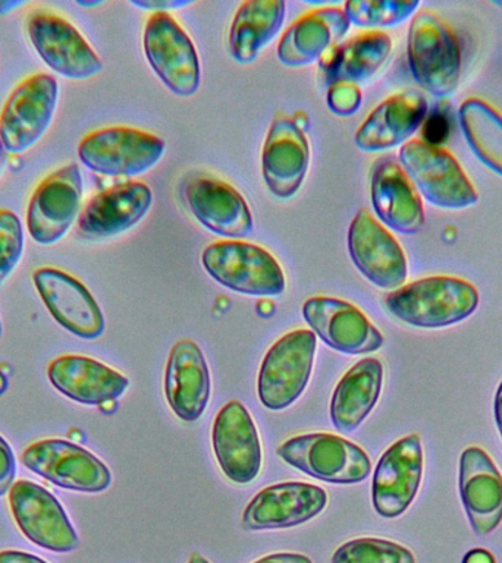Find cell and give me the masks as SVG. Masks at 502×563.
<instances>
[{"mask_svg": "<svg viewBox=\"0 0 502 563\" xmlns=\"http://www.w3.org/2000/svg\"><path fill=\"white\" fill-rule=\"evenodd\" d=\"M479 292L469 280L430 276L392 290L385 297L390 314L417 329H444L469 319L479 307Z\"/></svg>", "mask_w": 502, "mask_h": 563, "instance_id": "1", "label": "cell"}, {"mask_svg": "<svg viewBox=\"0 0 502 563\" xmlns=\"http://www.w3.org/2000/svg\"><path fill=\"white\" fill-rule=\"evenodd\" d=\"M407 60L414 81L426 92L445 99L460 84L462 56L456 31L430 9L414 13L410 22Z\"/></svg>", "mask_w": 502, "mask_h": 563, "instance_id": "2", "label": "cell"}, {"mask_svg": "<svg viewBox=\"0 0 502 563\" xmlns=\"http://www.w3.org/2000/svg\"><path fill=\"white\" fill-rule=\"evenodd\" d=\"M399 158L401 167L429 205L452 211L478 205V189L447 148L412 140L401 145Z\"/></svg>", "mask_w": 502, "mask_h": 563, "instance_id": "3", "label": "cell"}, {"mask_svg": "<svg viewBox=\"0 0 502 563\" xmlns=\"http://www.w3.org/2000/svg\"><path fill=\"white\" fill-rule=\"evenodd\" d=\"M205 271L225 288L251 297L284 294L285 275L269 251L242 241H219L201 254Z\"/></svg>", "mask_w": 502, "mask_h": 563, "instance_id": "4", "label": "cell"}, {"mask_svg": "<svg viewBox=\"0 0 502 563\" xmlns=\"http://www.w3.org/2000/svg\"><path fill=\"white\" fill-rule=\"evenodd\" d=\"M276 452L282 461L295 470L326 483H361L372 471L368 453L341 435H295L282 443Z\"/></svg>", "mask_w": 502, "mask_h": 563, "instance_id": "5", "label": "cell"}, {"mask_svg": "<svg viewBox=\"0 0 502 563\" xmlns=\"http://www.w3.org/2000/svg\"><path fill=\"white\" fill-rule=\"evenodd\" d=\"M165 141L130 126H109L90 132L78 144L83 165L103 176H139L156 166Z\"/></svg>", "mask_w": 502, "mask_h": 563, "instance_id": "6", "label": "cell"}, {"mask_svg": "<svg viewBox=\"0 0 502 563\" xmlns=\"http://www.w3.org/2000/svg\"><path fill=\"white\" fill-rule=\"evenodd\" d=\"M317 346L312 330H294L273 343L263 358L258 394L263 407L282 411L302 396L310 380Z\"/></svg>", "mask_w": 502, "mask_h": 563, "instance_id": "7", "label": "cell"}, {"mask_svg": "<svg viewBox=\"0 0 502 563\" xmlns=\"http://www.w3.org/2000/svg\"><path fill=\"white\" fill-rule=\"evenodd\" d=\"M59 86L48 74L22 79L0 112V141L8 153L21 154L33 148L46 134L55 117Z\"/></svg>", "mask_w": 502, "mask_h": 563, "instance_id": "8", "label": "cell"}, {"mask_svg": "<svg viewBox=\"0 0 502 563\" xmlns=\"http://www.w3.org/2000/svg\"><path fill=\"white\" fill-rule=\"evenodd\" d=\"M26 35L44 64L61 77L84 81L103 70L100 57L66 18L35 9L26 18Z\"/></svg>", "mask_w": 502, "mask_h": 563, "instance_id": "9", "label": "cell"}, {"mask_svg": "<svg viewBox=\"0 0 502 563\" xmlns=\"http://www.w3.org/2000/svg\"><path fill=\"white\" fill-rule=\"evenodd\" d=\"M145 57L154 73L175 96L192 97L201 81L200 60L193 40L166 12H154L143 35Z\"/></svg>", "mask_w": 502, "mask_h": 563, "instance_id": "10", "label": "cell"}, {"mask_svg": "<svg viewBox=\"0 0 502 563\" xmlns=\"http://www.w3.org/2000/svg\"><path fill=\"white\" fill-rule=\"evenodd\" d=\"M22 465L66 490L101 493L112 484L108 466L87 449L68 440L46 439L22 452Z\"/></svg>", "mask_w": 502, "mask_h": 563, "instance_id": "11", "label": "cell"}, {"mask_svg": "<svg viewBox=\"0 0 502 563\" xmlns=\"http://www.w3.org/2000/svg\"><path fill=\"white\" fill-rule=\"evenodd\" d=\"M8 495L13 521L31 543L53 553L78 549L77 531L51 492L29 479H20Z\"/></svg>", "mask_w": 502, "mask_h": 563, "instance_id": "12", "label": "cell"}, {"mask_svg": "<svg viewBox=\"0 0 502 563\" xmlns=\"http://www.w3.org/2000/svg\"><path fill=\"white\" fill-rule=\"evenodd\" d=\"M83 176L69 163L46 176L34 189L26 209V229L37 244L59 242L81 213Z\"/></svg>", "mask_w": 502, "mask_h": 563, "instance_id": "13", "label": "cell"}, {"mask_svg": "<svg viewBox=\"0 0 502 563\" xmlns=\"http://www.w3.org/2000/svg\"><path fill=\"white\" fill-rule=\"evenodd\" d=\"M351 262L378 288L395 290L408 276L407 255L403 246L369 210L357 211L348 229Z\"/></svg>", "mask_w": 502, "mask_h": 563, "instance_id": "14", "label": "cell"}, {"mask_svg": "<svg viewBox=\"0 0 502 563\" xmlns=\"http://www.w3.org/2000/svg\"><path fill=\"white\" fill-rule=\"evenodd\" d=\"M425 468L421 435L408 434L388 448L373 473L372 504L381 517L399 518L416 499Z\"/></svg>", "mask_w": 502, "mask_h": 563, "instance_id": "15", "label": "cell"}, {"mask_svg": "<svg viewBox=\"0 0 502 563\" xmlns=\"http://www.w3.org/2000/svg\"><path fill=\"white\" fill-rule=\"evenodd\" d=\"M33 280L44 306L62 328L86 341L105 333L103 312L77 277L61 268L40 267Z\"/></svg>", "mask_w": 502, "mask_h": 563, "instance_id": "16", "label": "cell"}, {"mask_svg": "<svg viewBox=\"0 0 502 563\" xmlns=\"http://www.w3.org/2000/svg\"><path fill=\"white\" fill-rule=\"evenodd\" d=\"M328 493L315 484L286 482L260 490L242 514L247 531L282 530L302 526L324 512Z\"/></svg>", "mask_w": 502, "mask_h": 563, "instance_id": "17", "label": "cell"}, {"mask_svg": "<svg viewBox=\"0 0 502 563\" xmlns=\"http://www.w3.org/2000/svg\"><path fill=\"white\" fill-rule=\"evenodd\" d=\"M211 446L225 477L236 484L254 482L262 470V444L253 417L238 400L225 405L215 418Z\"/></svg>", "mask_w": 502, "mask_h": 563, "instance_id": "18", "label": "cell"}, {"mask_svg": "<svg viewBox=\"0 0 502 563\" xmlns=\"http://www.w3.org/2000/svg\"><path fill=\"white\" fill-rule=\"evenodd\" d=\"M303 317L316 336L342 354H368L381 350L383 345V334L364 312L342 299H307L303 306Z\"/></svg>", "mask_w": 502, "mask_h": 563, "instance_id": "19", "label": "cell"}, {"mask_svg": "<svg viewBox=\"0 0 502 563\" xmlns=\"http://www.w3.org/2000/svg\"><path fill=\"white\" fill-rule=\"evenodd\" d=\"M370 198L379 222L386 229L401 235H416L425 227L421 194L394 157L385 156L374 162Z\"/></svg>", "mask_w": 502, "mask_h": 563, "instance_id": "20", "label": "cell"}, {"mask_svg": "<svg viewBox=\"0 0 502 563\" xmlns=\"http://www.w3.org/2000/svg\"><path fill=\"white\" fill-rule=\"evenodd\" d=\"M189 211L215 235L241 241L253 233V216L244 197L223 180L197 176L184 188Z\"/></svg>", "mask_w": 502, "mask_h": 563, "instance_id": "21", "label": "cell"}, {"mask_svg": "<svg viewBox=\"0 0 502 563\" xmlns=\"http://www.w3.org/2000/svg\"><path fill=\"white\" fill-rule=\"evenodd\" d=\"M429 103L425 95L405 90L388 97L356 132L357 148L365 153L386 152L404 145L425 123Z\"/></svg>", "mask_w": 502, "mask_h": 563, "instance_id": "22", "label": "cell"}, {"mask_svg": "<svg viewBox=\"0 0 502 563\" xmlns=\"http://www.w3.org/2000/svg\"><path fill=\"white\" fill-rule=\"evenodd\" d=\"M153 192L143 183L114 185L92 197L78 218V232L87 240H106L130 231L149 213Z\"/></svg>", "mask_w": 502, "mask_h": 563, "instance_id": "23", "label": "cell"}, {"mask_svg": "<svg viewBox=\"0 0 502 563\" xmlns=\"http://www.w3.org/2000/svg\"><path fill=\"white\" fill-rule=\"evenodd\" d=\"M310 163V147L302 128L288 117L273 119L262 154L263 179L277 198H291L302 188Z\"/></svg>", "mask_w": 502, "mask_h": 563, "instance_id": "24", "label": "cell"}, {"mask_svg": "<svg viewBox=\"0 0 502 563\" xmlns=\"http://www.w3.org/2000/svg\"><path fill=\"white\" fill-rule=\"evenodd\" d=\"M458 486L476 534H491L502 521V475L482 448L470 446L462 451Z\"/></svg>", "mask_w": 502, "mask_h": 563, "instance_id": "25", "label": "cell"}, {"mask_svg": "<svg viewBox=\"0 0 502 563\" xmlns=\"http://www.w3.org/2000/svg\"><path fill=\"white\" fill-rule=\"evenodd\" d=\"M210 372L196 342L183 339L172 346L165 372V396L175 416L197 421L209 405Z\"/></svg>", "mask_w": 502, "mask_h": 563, "instance_id": "26", "label": "cell"}, {"mask_svg": "<svg viewBox=\"0 0 502 563\" xmlns=\"http://www.w3.org/2000/svg\"><path fill=\"white\" fill-rule=\"evenodd\" d=\"M48 382L66 398L103 407L126 394L130 380L117 369L83 355H62L47 368Z\"/></svg>", "mask_w": 502, "mask_h": 563, "instance_id": "27", "label": "cell"}, {"mask_svg": "<svg viewBox=\"0 0 502 563\" xmlns=\"http://www.w3.org/2000/svg\"><path fill=\"white\" fill-rule=\"evenodd\" d=\"M350 21L338 8H321L298 18L277 44V59L290 68H302L335 47L350 30Z\"/></svg>", "mask_w": 502, "mask_h": 563, "instance_id": "28", "label": "cell"}, {"mask_svg": "<svg viewBox=\"0 0 502 563\" xmlns=\"http://www.w3.org/2000/svg\"><path fill=\"white\" fill-rule=\"evenodd\" d=\"M383 385V365L364 358L352 365L335 387L330 421L341 433H352L376 407Z\"/></svg>", "mask_w": 502, "mask_h": 563, "instance_id": "29", "label": "cell"}, {"mask_svg": "<svg viewBox=\"0 0 502 563\" xmlns=\"http://www.w3.org/2000/svg\"><path fill=\"white\" fill-rule=\"evenodd\" d=\"M392 40L383 31H368L332 48L324 64L326 86L361 84L374 77L390 59Z\"/></svg>", "mask_w": 502, "mask_h": 563, "instance_id": "30", "label": "cell"}, {"mask_svg": "<svg viewBox=\"0 0 502 563\" xmlns=\"http://www.w3.org/2000/svg\"><path fill=\"white\" fill-rule=\"evenodd\" d=\"M286 4L282 0H249L241 4L229 30L228 51L238 64L249 65L280 33Z\"/></svg>", "mask_w": 502, "mask_h": 563, "instance_id": "31", "label": "cell"}, {"mask_svg": "<svg viewBox=\"0 0 502 563\" xmlns=\"http://www.w3.org/2000/svg\"><path fill=\"white\" fill-rule=\"evenodd\" d=\"M458 123L471 153L502 178V113L489 101L470 97L458 109Z\"/></svg>", "mask_w": 502, "mask_h": 563, "instance_id": "32", "label": "cell"}, {"mask_svg": "<svg viewBox=\"0 0 502 563\" xmlns=\"http://www.w3.org/2000/svg\"><path fill=\"white\" fill-rule=\"evenodd\" d=\"M418 8V0H350L343 12L350 24L376 31L403 24Z\"/></svg>", "mask_w": 502, "mask_h": 563, "instance_id": "33", "label": "cell"}, {"mask_svg": "<svg viewBox=\"0 0 502 563\" xmlns=\"http://www.w3.org/2000/svg\"><path fill=\"white\" fill-rule=\"evenodd\" d=\"M332 563H416L412 550L394 541L361 537L334 553Z\"/></svg>", "mask_w": 502, "mask_h": 563, "instance_id": "34", "label": "cell"}, {"mask_svg": "<svg viewBox=\"0 0 502 563\" xmlns=\"http://www.w3.org/2000/svg\"><path fill=\"white\" fill-rule=\"evenodd\" d=\"M24 229L12 210L0 209V286L11 277L24 255Z\"/></svg>", "mask_w": 502, "mask_h": 563, "instance_id": "35", "label": "cell"}, {"mask_svg": "<svg viewBox=\"0 0 502 563\" xmlns=\"http://www.w3.org/2000/svg\"><path fill=\"white\" fill-rule=\"evenodd\" d=\"M326 101H328L330 112L346 118L351 117L360 109L363 96L354 84H335L329 87Z\"/></svg>", "mask_w": 502, "mask_h": 563, "instance_id": "36", "label": "cell"}, {"mask_svg": "<svg viewBox=\"0 0 502 563\" xmlns=\"http://www.w3.org/2000/svg\"><path fill=\"white\" fill-rule=\"evenodd\" d=\"M17 478V460L12 448L0 435V497L11 492Z\"/></svg>", "mask_w": 502, "mask_h": 563, "instance_id": "37", "label": "cell"}, {"mask_svg": "<svg viewBox=\"0 0 502 563\" xmlns=\"http://www.w3.org/2000/svg\"><path fill=\"white\" fill-rule=\"evenodd\" d=\"M425 140L426 143L439 145L447 140L448 136V121L444 117H439V114H432V117L426 118L425 123Z\"/></svg>", "mask_w": 502, "mask_h": 563, "instance_id": "38", "label": "cell"}, {"mask_svg": "<svg viewBox=\"0 0 502 563\" xmlns=\"http://www.w3.org/2000/svg\"><path fill=\"white\" fill-rule=\"evenodd\" d=\"M132 7L145 9V11L171 12L193 4L192 0H131Z\"/></svg>", "mask_w": 502, "mask_h": 563, "instance_id": "39", "label": "cell"}, {"mask_svg": "<svg viewBox=\"0 0 502 563\" xmlns=\"http://www.w3.org/2000/svg\"><path fill=\"white\" fill-rule=\"evenodd\" d=\"M0 563H47L35 554L21 552V550H3L0 552Z\"/></svg>", "mask_w": 502, "mask_h": 563, "instance_id": "40", "label": "cell"}, {"mask_svg": "<svg viewBox=\"0 0 502 563\" xmlns=\"http://www.w3.org/2000/svg\"><path fill=\"white\" fill-rule=\"evenodd\" d=\"M254 563H313L310 558L304 556L298 553H275L269 556L259 559Z\"/></svg>", "mask_w": 502, "mask_h": 563, "instance_id": "41", "label": "cell"}, {"mask_svg": "<svg viewBox=\"0 0 502 563\" xmlns=\"http://www.w3.org/2000/svg\"><path fill=\"white\" fill-rule=\"evenodd\" d=\"M462 563H495V558L488 550L474 549L466 554Z\"/></svg>", "mask_w": 502, "mask_h": 563, "instance_id": "42", "label": "cell"}, {"mask_svg": "<svg viewBox=\"0 0 502 563\" xmlns=\"http://www.w3.org/2000/svg\"><path fill=\"white\" fill-rule=\"evenodd\" d=\"M493 413H495L496 429L502 439V382L498 386L495 402H493Z\"/></svg>", "mask_w": 502, "mask_h": 563, "instance_id": "43", "label": "cell"}, {"mask_svg": "<svg viewBox=\"0 0 502 563\" xmlns=\"http://www.w3.org/2000/svg\"><path fill=\"white\" fill-rule=\"evenodd\" d=\"M25 0H0V16H8L9 13L15 12L18 8L25 4Z\"/></svg>", "mask_w": 502, "mask_h": 563, "instance_id": "44", "label": "cell"}, {"mask_svg": "<svg viewBox=\"0 0 502 563\" xmlns=\"http://www.w3.org/2000/svg\"><path fill=\"white\" fill-rule=\"evenodd\" d=\"M78 4V7H81V8H96V7H100V4H103V0H77V2H75Z\"/></svg>", "mask_w": 502, "mask_h": 563, "instance_id": "45", "label": "cell"}, {"mask_svg": "<svg viewBox=\"0 0 502 563\" xmlns=\"http://www.w3.org/2000/svg\"><path fill=\"white\" fill-rule=\"evenodd\" d=\"M8 390V377L4 376L2 372H0V396Z\"/></svg>", "mask_w": 502, "mask_h": 563, "instance_id": "46", "label": "cell"}, {"mask_svg": "<svg viewBox=\"0 0 502 563\" xmlns=\"http://www.w3.org/2000/svg\"><path fill=\"white\" fill-rule=\"evenodd\" d=\"M188 563H210L206 558L200 556L198 553H193L189 558Z\"/></svg>", "mask_w": 502, "mask_h": 563, "instance_id": "47", "label": "cell"}, {"mask_svg": "<svg viewBox=\"0 0 502 563\" xmlns=\"http://www.w3.org/2000/svg\"><path fill=\"white\" fill-rule=\"evenodd\" d=\"M4 153H7V150H4L2 141H0V166H2L4 161Z\"/></svg>", "mask_w": 502, "mask_h": 563, "instance_id": "48", "label": "cell"}, {"mask_svg": "<svg viewBox=\"0 0 502 563\" xmlns=\"http://www.w3.org/2000/svg\"><path fill=\"white\" fill-rule=\"evenodd\" d=\"M2 334H3V325H2V320H0V341H2Z\"/></svg>", "mask_w": 502, "mask_h": 563, "instance_id": "49", "label": "cell"}]
</instances>
